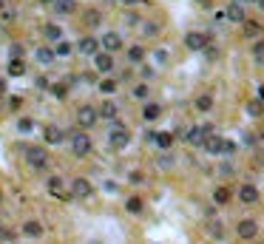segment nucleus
Listing matches in <instances>:
<instances>
[{
  "label": "nucleus",
  "mask_w": 264,
  "mask_h": 244,
  "mask_svg": "<svg viewBox=\"0 0 264 244\" xmlns=\"http://www.w3.org/2000/svg\"><path fill=\"white\" fill-rule=\"evenodd\" d=\"M125 210H128L131 216H140L142 210H145V202H142L140 196H131V199L125 202Z\"/></svg>",
  "instance_id": "nucleus-27"
},
{
  "label": "nucleus",
  "mask_w": 264,
  "mask_h": 244,
  "mask_svg": "<svg viewBox=\"0 0 264 244\" xmlns=\"http://www.w3.org/2000/svg\"><path fill=\"white\" fill-rule=\"evenodd\" d=\"M23 236H26V238H43L46 227L40 224V222H34V218H28V222H23Z\"/></svg>",
  "instance_id": "nucleus-16"
},
{
  "label": "nucleus",
  "mask_w": 264,
  "mask_h": 244,
  "mask_svg": "<svg viewBox=\"0 0 264 244\" xmlns=\"http://www.w3.org/2000/svg\"><path fill=\"white\" fill-rule=\"evenodd\" d=\"M54 54H57V57H71V54H74V46L60 40V43H54Z\"/></svg>",
  "instance_id": "nucleus-33"
},
{
  "label": "nucleus",
  "mask_w": 264,
  "mask_h": 244,
  "mask_svg": "<svg viewBox=\"0 0 264 244\" xmlns=\"http://www.w3.org/2000/svg\"><path fill=\"white\" fill-rule=\"evenodd\" d=\"M238 199L244 202V204H256V202H258V188H256V184H242V188H238Z\"/></svg>",
  "instance_id": "nucleus-17"
},
{
  "label": "nucleus",
  "mask_w": 264,
  "mask_h": 244,
  "mask_svg": "<svg viewBox=\"0 0 264 244\" xmlns=\"http://www.w3.org/2000/svg\"><path fill=\"white\" fill-rule=\"evenodd\" d=\"M26 74V62L23 60H9V77H23Z\"/></svg>",
  "instance_id": "nucleus-32"
},
{
  "label": "nucleus",
  "mask_w": 264,
  "mask_h": 244,
  "mask_svg": "<svg viewBox=\"0 0 264 244\" xmlns=\"http://www.w3.org/2000/svg\"><path fill=\"white\" fill-rule=\"evenodd\" d=\"M48 91H52L54 96H57V100H66V96H68V86H66V82H48Z\"/></svg>",
  "instance_id": "nucleus-34"
},
{
  "label": "nucleus",
  "mask_w": 264,
  "mask_h": 244,
  "mask_svg": "<svg viewBox=\"0 0 264 244\" xmlns=\"http://www.w3.org/2000/svg\"><path fill=\"white\" fill-rule=\"evenodd\" d=\"M77 52L82 54V57H94V54H100L102 48H100V40H97L94 34H86V37H80Z\"/></svg>",
  "instance_id": "nucleus-10"
},
{
  "label": "nucleus",
  "mask_w": 264,
  "mask_h": 244,
  "mask_svg": "<svg viewBox=\"0 0 264 244\" xmlns=\"http://www.w3.org/2000/svg\"><path fill=\"white\" fill-rule=\"evenodd\" d=\"M159 114H162V105L159 102H145V108H142V120L145 122H156Z\"/></svg>",
  "instance_id": "nucleus-26"
},
{
  "label": "nucleus",
  "mask_w": 264,
  "mask_h": 244,
  "mask_svg": "<svg viewBox=\"0 0 264 244\" xmlns=\"http://www.w3.org/2000/svg\"><path fill=\"white\" fill-rule=\"evenodd\" d=\"M242 32H244L247 40H258L264 28H262V23H258V20H244V23H242Z\"/></svg>",
  "instance_id": "nucleus-20"
},
{
  "label": "nucleus",
  "mask_w": 264,
  "mask_h": 244,
  "mask_svg": "<svg viewBox=\"0 0 264 244\" xmlns=\"http://www.w3.org/2000/svg\"><path fill=\"white\" fill-rule=\"evenodd\" d=\"M97 111H100V120H111V122H114V120H116V114H120V108H116V102L106 100V102L97 108Z\"/></svg>",
  "instance_id": "nucleus-23"
},
{
  "label": "nucleus",
  "mask_w": 264,
  "mask_h": 244,
  "mask_svg": "<svg viewBox=\"0 0 264 244\" xmlns=\"http://www.w3.org/2000/svg\"><path fill=\"white\" fill-rule=\"evenodd\" d=\"M131 96H134V100H142V102H148V96H150V88L145 86V82H136V86L131 88Z\"/></svg>",
  "instance_id": "nucleus-29"
},
{
  "label": "nucleus",
  "mask_w": 264,
  "mask_h": 244,
  "mask_svg": "<svg viewBox=\"0 0 264 244\" xmlns=\"http://www.w3.org/2000/svg\"><path fill=\"white\" fill-rule=\"evenodd\" d=\"M202 148H204V154H210V156H219V154H233V150H236V145H233L230 140H222V136L210 134V136H204Z\"/></svg>",
  "instance_id": "nucleus-4"
},
{
  "label": "nucleus",
  "mask_w": 264,
  "mask_h": 244,
  "mask_svg": "<svg viewBox=\"0 0 264 244\" xmlns=\"http://www.w3.org/2000/svg\"><path fill=\"white\" fill-rule=\"evenodd\" d=\"M233 174H236V168H233V165H224V168H222V176H228V179H230Z\"/></svg>",
  "instance_id": "nucleus-45"
},
{
  "label": "nucleus",
  "mask_w": 264,
  "mask_h": 244,
  "mask_svg": "<svg viewBox=\"0 0 264 244\" xmlns=\"http://www.w3.org/2000/svg\"><path fill=\"white\" fill-rule=\"evenodd\" d=\"M122 34L120 32H106V34L100 37V48L108 54H116V52H122Z\"/></svg>",
  "instance_id": "nucleus-8"
},
{
  "label": "nucleus",
  "mask_w": 264,
  "mask_h": 244,
  "mask_svg": "<svg viewBox=\"0 0 264 244\" xmlns=\"http://www.w3.org/2000/svg\"><path fill=\"white\" fill-rule=\"evenodd\" d=\"M236 236L242 238V242H250V238L258 236V224H256L253 218H242V222L236 224Z\"/></svg>",
  "instance_id": "nucleus-13"
},
{
  "label": "nucleus",
  "mask_w": 264,
  "mask_h": 244,
  "mask_svg": "<svg viewBox=\"0 0 264 244\" xmlns=\"http://www.w3.org/2000/svg\"><path fill=\"white\" fill-rule=\"evenodd\" d=\"M247 114H250V116H262V114H264L262 100H250V102H247Z\"/></svg>",
  "instance_id": "nucleus-35"
},
{
  "label": "nucleus",
  "mask_w": 264,
  "mask_h": 244,
  "mask_svg": "<svg viewBox=\"0 0 264 244\" xmlns=\"http://www.w3.org/2000/svg\"><path fill=\"white\" fill-rule=\"evenodd\" d=\"M46 188H48V193H52V196H57V199H68V193L62 190L66 184H62V179H60V176H48Z\"/></svg>",
  "instance_id": "nucleus-19"
},
{
  "label": "nucleus",
  "mask_w": 264,
  "mask_h": 244,
  "mask_svg": "<svg viewBox=\"0 0 264 244\" xmlns=\"http://www.w3.org/2000/svg\"><path fill=\"white\" fill-rule=\"evenodd\" d=\"M185 46L190 52H204L208 46H210V37L204 34V32H188L185 34Z\"/></svg>",
  "instance_id": "nucleus-9"
},
{
  "label": "nucleus",
  "mask_w": 264,
  "mask_h": 244,
  "mask_svg": "<svg viewBox=\"0 0 264 244\" xmlns=\"http://www.w3.org/2000/svg\"><path fill=\"white\" fill-rule=\"evenodd\" d=\"M253 57H256L258 62L264 60V43H256V46H253Z\"/></svg>",
  "instance_id": "nucleus-43"
},
{
  "label": "nucleus",
  "mask_w": 264,
  "mask_h": 244,
  "mask_svg": "<svg viewBox=\"0 0 264 244\" xmlns=\"http://www.w3.org/2000/svg\"><path fill=\"white\" fill-rule=\"evenodd\" d=\"M97 122H100V111L94 108V105H80L77 108V125L82 128V131L94 128Z\"/></svg>",
  "instance_id": "nucleus-5"
},
{
  "label": "nucleus",
  "mask_w": 264,
  "mask_h": 244,
  "mask_svg": "<svg viewBox=\"0 0 264 244\" xmlns=\"http://www.w3.org/2000/svg\"><path fill=\"white\" fill-rule=\"evenodd\" d=\"M34 60L40 62L43 68H48V66H52V62L57 60V54H54V48H48V46H40V48L34 52Z\"/></svg>",
  "instance_id": "nucleus-18"
},
{
  "label": "nucleus",
  "mask_w": 264,
  "mask_h": 244,
  "mask_svg": "<svg viewBox=\"0 0 264 244\" xmlns=\"http://www.w3.org/2000/svg\"><path fill=\"white\" fill-rule=\"evenodd\" d=\"M94 68H97L100 74H111V71H114V54H108V52L94 54Z\"/></svg>",
  "instance_id": "nucleus-14"
},
{
  "label": "nucleus",
  "mask_w": 264,
  "mask_h": 244,
  "mask_svg": "<svg viewBox=\"0 0 264 244\" xmlns=\"http://www.w3.org/2000/svg\"><path fill=\"white\" fill-rule=\"evenodd\" d=\"M43 140H46V145H62V142H66V131H62L60 125L48 122L43 128Z\"/></svg>",
  "instance_id": "nucleus-12"
},
{
  "label": "nucleus",
  "mask_w": 264,
  "mask_h": 244,
  "mask_svg": "<svg viewBox=\"0 0 264 244\" xmlns=\"http://www.w3.org/2000/svg\"><path fill=\"white\" fill-rule=\"evenodd\" d=\"M154 60H156V66H168V60H170V57H168L165 48H156V52H154Z\"/></svg>",
  "instance_id": "nucleus-40"
},
{
  "label": "nucleus",
  "mask_w": 264,
  "mask_h": 244,
  "mask_svg": "<svg viewBox=\"0 0 264 244\" xmlns=\"http://www.w3.org/2000/svg\"><path fill=\"white\" fill-rule=\"evenodd\" d=\"M256 6H258V9L264 12V0H256Z\"/></svg>",
  "instance_id": "nucleus-49"
},
{
  "label": "nucleus",
  "mask_w": 264,
  "mask_h": 244,
  "mask_svg": "<svg viewBox=\"0 0 264 244\" xmlns=\"http://www.w3.org/2000/svg\"><path fill=\"white\" fill-rule=\"evenodd\" d=\"M142 60H145V48H142V46H131V48H128V62L140 66Z\"/></svg>",
  "instance_id": "nucleus-31"
},
{
  "label": "nucleus",
  "mask_w": 264,
  "mask_h": 244,
  "mask_svg": "<svg viewBox=\"0 0 264 244\" xmlns=\"http://www.w3.org/2000/svg\"><path fill=\"white\" fill-rule=\"evenodd\" d=\"M14 20H18L14 9H0V23H14Z\"/></svg>",
  "instance_id": "nucleus-38"
},
{
  "label": "nucleus",
  "mask_w": 264,
  "mask_h": 244,
  "mask_svg": "<svg viewBox=\"0 0 264 244\" xmlns=\"http://www.w3.org/2000/svg\"><path fill=\"white\" fill-rule=\"evenodd\" d=\"M20 105H23V96H18V94H14V96H9V108H12V111H18Z\"/></svg>",
  "instance_id": "nucleus-44"
},
{
  "label": "nucleus",
  "mask_w": 264,
  "mask_h": 244,
  "mask_svg": "<svg viewBox=\"0 0 264 244\" xmlns=\"http://www.w3.org/2000/svg\"><path fill=\"white\" fill-rule=\"evenodd\" d=\"M224 18L230 20V23H244L247 20V9H244V3H238V0H233V3H228V9H224Z\"/></svg>",
  "instance_id": "nucleus-11"
},
{
  "label": "nucleus",
  "mask_w": 264,
  "mask_h": 244,
  "mask_svg": "<svg viewBox=\"0 0 264 244\" xmlns=\"http://www.w3.org/2000/svg\"><path fill=\"white\" fill-rule=\"evenodd\" d=\"M120 6H136V3H142V0H116Z\"/></svg>",
  "instance_id": "nucleus-46"
},
{
  "label": "nucleus",
  "mask_w": 264,
  "mask_h": 244,
  "mask_svg": "<svg viewBox=\"0 0 264 244\" xmlns=\"http://www.w3.org/2000/svg\"><path fill=\"white\" fill-rule=\"evenodd\" d=\"M150 142H156L159 150H170V145H174V134L159 131V134H154V136H150Z\"/></svg>",
  "instance_id": "nucleus-24"
},
{
  "label": "nucleus",
  "mask_w": 264,
  "mask_h": 244,
  "mask_svg": "<svg viewBox=\"0 0 264 244\" xmlns=\"http://www.w3.org/2000/svg\"><path fill=\"white\" fill-rule=\"evenodd\" d=\"M40 3H43V6H52V3H54V0H40Z\"/></svg>",
  "instance_id": "nucleus-50"
},
{
  "label": "nucleus",
  "mask_w": 264,
  "mask_h": 244,
  "mask_svg": "<svg viewBox=\"0 0 264 244\" xmlns=\"http://www.w3.org/2000/svg\"><path fill=\"white\" fill-rule=\"evenodd\" d=\"M66 142H68V150L80 159L91 156V150H94V142H91V136H88L82 128H80V131H68L66 134Z\"/></svg>",
  "instance_id": "nucleus-1"
},
{
  "label": "nucleus",
  "mask_w": 264,
  "mask_h": 244,
  "mask_svg": "<svg viewBox=\"0 0 264 244\" xmlns=\"http://www.w3.org/2000/svg\"><path fill=\"white\" fill-rule=\"evenodd\" d=\"M40 34H43L48 43H60L62 40V26H57V23H43V26H40Z\"/></svg>",
  "instance_id": "nucleus-15"
},
{
  "label": "nucleus",
  "mask_w": 264,
  "mask_h": 244,
  "mask_svg": "<svg viewBox=\"0 0 264 244\" xmlns=\"http://www.w3.org/2000/svg\"><path fill=\"white\" fill-rule=\"evenodd\" d=\"M210 236H213V238H224V227L213 222V224H210Z\"/></svg>",
  "instance_id": "nucleus-42"
},
{
  "label": "nucleus",
  "mask_w": 264,
  "mask_h": 244,
  "mask_svg": "<svg viewBox=\"0 0 264 244\" xmlns=\"http://www.w3.org/2000/svg\"><path fill=\"white\" fill-rule=\"evenodd\" d=\"M108 145H111L114 150H125L128 145H131V131L125 128L122 122H116V120H114L111 131H108Z\"/></svg>",
  "instance_id": "nucleus-3"
},
{
  "label": "nucleus",
  "mask_w": 264,
  "mask_h": 244,
  "mask_svg": "<svg viewBox=\"0 0 264 244\" xmlns=\"http://www.w3.org/2000/svg\"><path fill=\"white\" fill-rule=\"evenodd\" d=\"M0 94H6V80L0 77Z\"/></svg>",
  "instance_id": "nucleus-48"
},
{
  "label": "nucleus",
  "mask_w": 264,
  "mask_h": 244,
  "mask_svg": "<svg viewBox=\"0 0 264 244\" xmlns=\"http://www.w3.org/2000/svg\"><path fill=\"white\" fill-rule=\"evenodd\" d=\"M68 196H74V199H80V202H86V199H91V196H94V184L88 182L86 176H77V179H71Z\"/></svg>",
  "instance_id": "nucleus-6"
},
{
  "label": "nucleus",
  "mask_w": 264,
  "mask_h": 244,
  "mask_svg": "<svg viewBox=\"0 0 264 244\" xmlns=\"http://www.w3.org/2000/svg\"><path fill=\"white\" fill-rule=\"evenodd\" d=\"M0 9H6V0H0Z\"/></svg>",
  "instance_id": "nucleus-51"
},
{
  "label": "nucleus",
  "mask_w": 264,
  "mask_h": 244,
  "mask_svg": "<svg viewBox=\"0 0 264 244\" xmlns=\"http://www.w3.org/2000/svg\"><path fill=\"white\" fill-rule=\"evenodd\" d=\"M52 6L60 18H66V14H74V12H77V0H54Z\"/></svg>",
  "instance_id": "nucleus-21"
},
{
  "label": "nucleus",
  "mask_w": 264,
  "mask_h": 244,
  "mask_svg": "<svg viewBox=\"0 0 264 244\" xmlns=\"http://www.w3.org/2000/svg\"><path fill=\"white\" fill-rule=\"evenodd\" d=\"M196 111H202V114H208V111H210V108H213V96L210 94H199V96H196Z\"/></svg>",
  "instance_id": "nucleus-30"
},
{
  "label": "nucleus",
  "mask_w": 264,
  "mask_h": 244,
  "mask_svg": "<svg viewBox=\"0 0 264 244\" xmlns=\"http://www.w3.org/2000/svg\"><path fill=\"white\" fill-rule=\"evenodd\" d=\"M18 238V233L12 230V227H0V244H9V242H14Z\"/></svg>",
  "instance_id": "nucleus-36"
},
{
  "label": "nucleus",
  "mask_w": 264,
  "mask_h": 244,
  "mask_svg": "<svg viewBox=\"0 0 264 244\" xmlns=\"http://www.w3.org/2000/svg\"><path fill=\"white\" fill-rule=\"evenodd\" d=\"M210 134H213V125H194V128L185 131V142L190 148H202L204 136H210Z\"/></svg>",
  "instance_id": "nucleus-7"
},
{
  "label": "nucleus",
  "mask_w": 264,
  "mask_h": 244,
  "mask_svg": "<svg viewBox=\"0 0 264 244\" xmlns=\"http://www.w3.org/2000/svg\"><path fill=\"white\" fill-rule=\"evenodd\" d=\"M97 88H100V94L111 96V94H116V88H120V80H114V77H102V80L97 82Z\"/></svg>",
  "instance_id": "nucleus-25"
},
{
  "label": "nucleus",
  "mask_w": 264,
  "mask_h": 244,
  "mask_svg": "<svg viewBox=\"0 0 264 244\" xmlns=\"http://www.w3.org/2000/svg\"><path fill=\"white\" fill-rule=\"evenodd\" d=\"M23 156H26V165L32 168V170H37V174H43L46 168H48V150H46L43 145H28V148L23 150Z\"/></svg>",
  "instance_id": "nucleus-2"
},
{
  "label": "nucleus",
  "mask_w": 264,
  "mask_h": 244,
  "mask_svg": "<svg viewBox=\"0 0 264 244\" xmlns=\"http://www.w3.org/2000/svg\"><path fill=\"white\" fill-rule=\"evenodd\" d=\"M9 54H12V60H23V46L14 43V46L9 48Z\"/></svg>",
  "instance_id": "nucleus-41"
},
{
  "label": "nucleus",
  "mask_w": 264,
  "mask_h": 244,
  "mask_svg": "<svg viewBox=\"0 0 264 244\" xmlns=\"http://www.w3.org/2000/svg\"><path fill=\"white\" fill-rule=\"evenodd\" d=\"M159 32H162V26H159V23H145V32H142V34H145V37H156Z\"/></svg>",
  "instance_id": "nucleus-39"
},
{
  "label": "nucleus",
  "mask_w": 264,
  "mask_h": 244,
  "mask_svg": "<svg viewBox=\"0 0 264 244\" xmlns=\"http://www.w3.org/2000/svg\"><path fill=\"white\" fill-rule=\"evenodd\" d=\"M216 216V208H204V218H213Z\"/></svg>",
  "instance_id": "nucleus-47"
},
{
  "label": "nucleus",
  "mask_w": 264,
  "mask_h": 244,
  "mask_svg": "<svg viewBox=\"0 0 264 244\" xmlns=\"http://www.w3.org/2000/svg\"><path fill=\"white\" fill-rule=\"evenodd\" d=\"M82 20H86V26L97 28L100 23H102V12H100V9H88L86 14H82Z\"/></svg>",
  "instance_id": "nucleus-28"
},
{
  "label": "nucleus",
  "mask_w": 264,
  "mask_h": 244,
  "mask_svg": "<svg viewBox=\"0 0 264 244\" xmlns=\"http://www.w3.org/2000/svg\"><path fill=\"white\" fill-rule=\"evenodd\" d=\"M230 199H233V190H230L228 184L213 188V202H216V204H230Z\"/></svg>",
  "instance_id": "nucleus-22"
},
{
  "label": "nucleus",
  "mask_w": 264,
  "mask_h": 244,
  "mask_svg": "<svg viewBox=\"0 0 264 244\" xmlns=\"http://www.w3.org/2000/svg\"><path fill=\"white\" fill-rule=\"evenodd\" d=\"M18 131H20V134H28V131H34V120H28V116H23V120H18Z\"/></svg>",
  "instance_id": "nucleus-37"
}]
</instances>
